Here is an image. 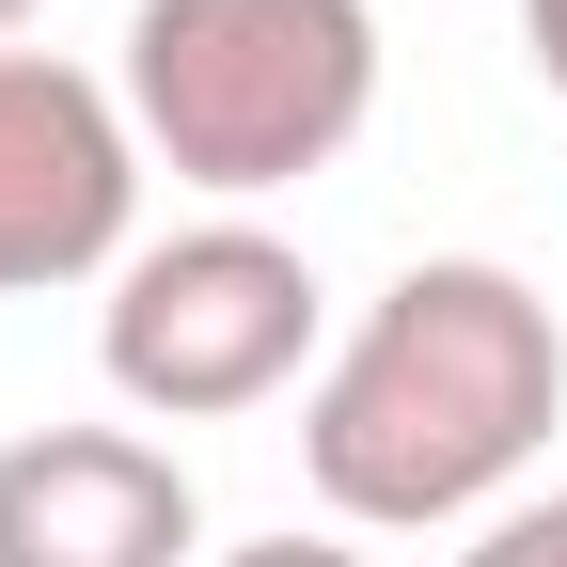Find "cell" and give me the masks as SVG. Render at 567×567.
Wrapping results in <instances>:
<instances>
[{"label":"cell","instance_id":"obj_1","mask_svg":"<svg viewBox=\"0 0 567 567\" xmlns=\"http://www.w3.org/2000/svg\"><path fill=\"white\" fill-rule=\"evenodd\" d=\"M567 425V331L505 252H425L394 268L363 331L300 394V473L347 536H442L505 520V488Z\"/></svg>","mask_w":567,"mask_h":567},{"label":"cell","instance_id":"obj_2","mask_svg":"<svg viewBox=\"0 0 567 567\" xmlns=\"http://www.w3.org/2000/svg\"><path fill=\"white\" fill-rule=\"evenodd\" d=\"M111 95L158 174H189L205 205H268L363 142L379 17L363 0H142Z\"/></svg>","mask_w":567,"mask_h":567},{"label":"cell","instance_id":"obj_3","mask_svg":"<svg viewBox=\"0 0 567 567\" xmlns=\"http://www.w3.org/2000/svg\"><path fill=\"white\" fill-rule=\"evenodd\" d=\"M316 252L300 237H268L252 205H221V221H189V237H142L111 268V300H95V363L142 425H237L268 410L284 379L316 363Z\"/></svg>","mask_w":567,"mask_h":567},{"label":"cell","instance_id":"obj_4","mask_svg":"<svg viewBox=\"0 0 567 567\" xmlns=\"http://www.w3.org/2000/svg\"><path fill=\"white\" fill-rule=\"evenodd\" d=\"M142 126L95 63L63 48H0V300H48V284H95L142 237Z\"/></svg>","mask_w":567,"mask_h":567},{"label":"cell","instance_id":"obj_5","mask_svg":"<svg viewBox=\"0 0 567 567\" xmlns=\"http://www.w3.org/2000/svg\"><path fill=\"white\" fill-rule=\"evenodd\" d=\"M205 488L158 425H32L0 442V567H189Z\"/></svg>","mask_w":567,"mask_h":567},{"label":"cell","instance_id":"obj_6","mask_svg":"<svg viewBox=\"0 0 567 567\" xmlns=\"http://www.w3.org/2000/svg\"><path fill=\"white\" fill-rule=\"evenodd\" d=\"M457 567H567V488L551 505H505V520H473V551Z\"/></svg>","mask_w":567,"mask_h":567},{"label":"cell","instance_id":"obj_7","mask_svg":"<svg viewBox=\"0 0 567 567\" xmlns=\"http://www.w3.org/2000/svg\"><path fill=\"white\" fill-rule=\"evenodd\" d=\"M221 567H379V551H347V536H252V551H221Z\"/></svg>","mask_w":567,"mask_h":567},{"label":"cell","instance_id":"obj_8","mask_svg":"<svg viewBox=\"0 0 567 567\" xmlns=\"http://www.w3.org/2000/svg\"><path fill=\"white\" fill-rule=\"evenodd\" d=\"M520 48H536V80L567 95V0H520Z\"/></svg>","mask_w":567,"mask_h":567},{"label":"cell","instance_id":"obj_9","mask_svg":"<svg viewBox=\"0 0 567 567\" xmlns=\"http://www.w3.org/2000/svg\"><path fill=\"white\" fill-rule=\"evenodd\" d=\"M0 32H32V0H0Z\"/></svg>","mask_w":567,"mask_h":567}]
</instances>
